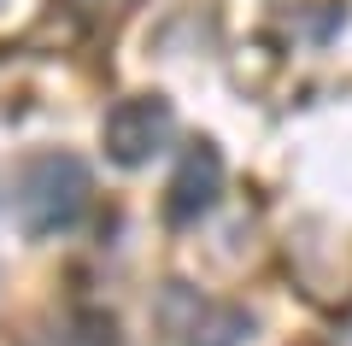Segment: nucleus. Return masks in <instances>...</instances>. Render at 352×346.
Wrapping results in <instances>:
<instances>
[{
    "label": "nucleus",
    "instance_id": "nucleus-1",
    "mask_svg": "<svg viewBox=\"0 0 352 346\" xmlns=\"http://www.w3.org/2000/svg\"><path fill=\"white\" fill-rule=\"evenodd\" d=\"M18 223H24V235H59V229H71L76 211L88 206V171L82 159H71V153H41V159L24 164V176H18Z\"/></svg>",
    "mask_w": 352,
    "mask_h": 346
},
{
    "label": "nucleus",
    "instance_id": "nucleus-3",
    "mask_svg": "<svg viewBox=\"0 0 352 346\" xmlns=\"http://www.w3.org/2000/svg\"><path fill=\"white\" fill-rule=\"evenodd\" d=\"M217 188H223V159H217L212 141H194V147L182 153V164H176V176H170L164 217H170V223H194L200 211H212Z\"/></svg>",
    "mask_w": 352,
    "mask_h": 346
},
{
    "label": "nucleus",
    "instance_id": "nucleus-4",
    "mask_svg": "<svg viewBox=\"0 0 352 346\" xmlns=\"http://www.w3.org/2000/svg\"><path fill=\"white\" fill-rule=\"evenodd\" d=\"M247 334V317L241 311H217V323H206V334L194 329V346H241Z\"/></svg>",
    "mask_w": 352,
    "mask_h": 346
},
{
    "label": "nucleus",
    "instance_id": "nucleus-2",
    "mask_svg": "<svg viewBox=\"0 0 352 346\" xmlns=\"http://www.w3.org/2000/svg\"><path fill=\"white\" fill-rule=\"evenodd\" d=\"M176 118H170V100L159 94H129L106 111V153L118 164H147L153 153L170 141Z\"/></svg>",
    "mask_w": 352,
    "mask_h": 346
}]
</instances>
